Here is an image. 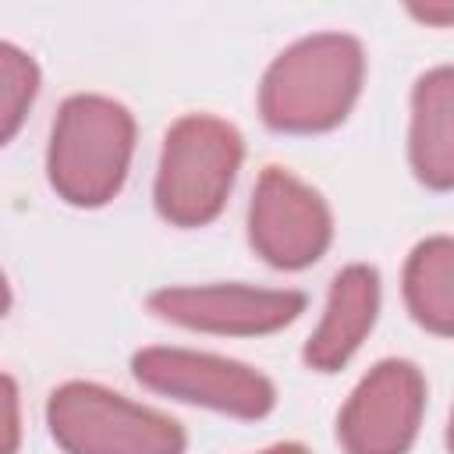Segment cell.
<instances>
[{"mask_svg":"<svg viewBox=\"0 0 454 454\" xmlns=\"http://www.w3.org/2000/svg\"><path fill=\"white\" fill-rule=\"evenodd\" d=\"M404 301L411 319L429 333L447 337L454 330V241L447 234L411 248L404 266Z\"/></svg>","mask_w":454,"mask_h":454,"instance_id":"obj_11","label":"cell"},{"mask_svg":"<svg viewBox=\"0 0 454 454\" xmlns=\"http://www.w3.org/2000/svg\"><path fill=\"white\" fill-rule=\"evenodd\" d=\"M35 92H39L35 60L18 46L0 43V145L18 135Z\"/></svg>","mask_w":454,"mask_h":454,"instance_id":"obj_12","label":"cell"},{"mask_svg":"<svg viewBox=\"0 0 454 454\" xmlns=\"http://www.w3.org/2000/svg\"><path fill=\"white\" fill-rule=\"evenodd\" d=\"M46 422L64 454H184L177 422L96 383L57 387Z\"/></svg>","mask_w":454,"mask_h":454,"instance_id":"obj_4","label":"cell"},{"mask_svg":"<svg viewBox=\"0 0 454 454\" xmlns=\"http://www.w3.org/2000/svg\"><path fill=\"white\" fill-rule=\"evenodd\" d=\"M135 380L156 394L184 404H202L234 419H262L277 404L273 383L231 358L184 351V348H142L131 358Z\"/></svg>","mask_w":454,"mask_h":454,"instance_id":"obj_5","label":"cell"},{"mask_svg":"<svg viewBox=\"0 0 454 454\" xmlns=\"http://www.w3.org/2000/svg\"><path fill=\"white\" fill-rule=\"evenodd\" d=\"M131 149L135 121L121 103L106 96H71L50 135V184L71 206H103L121 192Z\"/></svg>","mask_w":454,"mask_h":454,"instance_id":"obj_2","label":"cell"},{"mask_svg":"<svg viewBox=\"0 0 454 454\" xmlns=\"http://www.w3.org/2000/svg\"><path fill=\"white\" fill-rule=\"evenodd\" d=\"M241 135L234 124L213 114L181 117L160 153L156 167V209L177 227H202L220 216L238 167H241Z\"/></svg>","mask_w":454,"mask_h":454,"instance_id":"obj_3","label":"cell"},{"mask_svg":"<svg viewBox=\"0 0 454 454\" xmlns=\"http://www.w3.org/2000/svg\"><path fill=\"white\" fill-rule=\"evenodd\" d=\"M21 447V408L18 387L11 376L0 372V454H18Z\"/></svg>","mask_w":454,"mask_h":454,"instance_id":"obj_13","label":"cell"},{"mask_svg":"<svg viewBox=\"0 0 454 454\" xmlns=\"http://www.w3.org/2000/svg\"><path fill=\"white\" fill-rule=\"evenodd\" d=\"M149 309L199 333L223 337H259L284 330L305 309L298 291H270L245 284H199V287H163L149 294Z\"/></svg>","mask_w":454,"mask_h":454,"instance_id":"obj_8","label":"cell"},{"mask_svg":"<svg viewBox=\"0 0 454 454\" xmlns=\"http://www.w3.org/2000/svg\"><path fill=\"white\" fill-rule=\"evenodd\" d=\"M411 14H415V18H422V21L447 25V21L454 18V7H450V4H440V7H411Z\"/></svg>","mask_w":454,"mask_h":454,"instance_id":"obj_14","label":"cell"},{"mask_svg":"<svg viewBox=\"0 0 454 454\" xmlns=\"http://www.w3.org/2000/svg\"><path fill=\"white\" fill-rule=\"evenodd\" d=\"M11 309V287H7V277L0 273V316Z\"/></svg>","mask_w":454,"mask_h":454,"instance_id":"obj_16","label":"cell"},{"mask_svg":"<svg viewBox=\"0 0 454 454\" xmlns=\"http://www.w3.org/2000/svg\"><path fill=\"white\" fill-rule=\"evenodd\" d=\"M330 238L333 220L323 195L291 170L266 167L248 206L252 248L277 270H305L330 248Z\"/></svg>","mask_w":454,"mask_h":454,"instance_id":"obj_6","label":"cell"},{"mask_svg":"<svg viewBox=\"0 0 454 454\" xmlns=\"http://www.w3.org/2000/svg\"><path fill=\"white\" fill-rule=\"evenodd\" d=\"M259 454H309L301 443H277V447H266V450H259Z\"/></svg>","mask_w":454,"mask_h":454,"instance_id":"obj_15","label":"cell"},{"mask_svg":"<svg viewBox=\"0 0 454 454\" xmlns=\"http://www.w3.org/2000/svg\"><path fill=\"white\" fill-rule=\"evenodd\" d=\"M408 160L415 177L447 192L454 184V74L450 67L426 71L411 89Z\"/></svg>","mask_w":454,"mask_h":454,"instance_id":"obj_10","label":"cell"},{"mask_svg":"<svg viewBox=\"0 0 454 454\" xmlns=\"http://www.w3.org/2000/svg\"><path fill=\"white\" fill-rule=\"evenodd\" d=\"M365 78L362 43L344 32L305 35L262 74L259 114L273 131L316 135L337 128Z\"/></svg>","mask_w":454,"mask_h":454,"instance_id":"obj_1","label":"cell"},{"mask_svg":"<svg viewBox=\"0 0 454 454\" xmlns=\"http://www.w3.org/2000/svg\"><path fill=\"white\" fill-rule=\"evenodd\" d=\"M380 312V277L372 266L355 262L344 266L326 294V309L319 326L305 344V362L319 372L340 369L365 340Z\"/></svg>","mask_w":454,"mask_h":454,"instance_id":"obj_9","label":"cell"},{"mask_svg":"<svg viewBox=\"0 0 454 454\" xmlns=\"http://www.w3.org/2000/svg\"><path fill=\"white\" fill-rule=\"evenodd\" d=\"M426 411V380L404 358H387L362 376L337 419L344 454H408Z\"/></svg>","mask_w":454,"mask_h":454,"instance_id":"obj_7","label":"cell"}]
</instances>
